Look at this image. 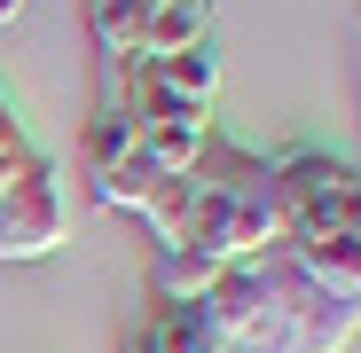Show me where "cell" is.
<instances>
[{"label":"cell","instance_id":"cell-1","mask_svg":"<svg viewBox=\"0 0 361 353\" xmlns=\"http://www.w3.org/2000/svg\"><path fill=\"white\" fill-rule=\"evenodd\" d=\"M267 173L290 235H361V165L330 149H283L267 157Z\"/></svg>","mask_w":361,"mask_h":353},{"label":"cell","instance_id":"cell-2","mask_svg":"<svg viewBox=\"0 0 361 353\" xmlns=\"http://www.w3.org/2000/svg\"><path fill=\"white\" fill-rule=\"evenodd\" d=\"M63 165H55L47 149L8 181V197H0V267L16 259H47L55 244H63Z\"/></svg>","mask_w":361,"mask_h":353},{"label":"cell","instance_id":"cell-3","mask_svg":"<svg viewBox=\"0 0 361 353\" xmlns=\"http://www.w3.org/2000/svg\"><path fill=\"white\" fill-rule=\"evenodd\" d=\"M267 267V283H275V299H283V314H290V345L298 353H345V337L361 330V306H345V299H330V290L298 267L283 244L259 259Z\"/></svg>","mask_w":361,"mask_h":353},{"label":"cell","instance_id":"cell-4","mask_svg":"<svg viewBox=\"0 0 361 353\" xmlns=\"http://www.w3.org/2000/svg\"><path fill=\"white\" fill-rule=\"evenodd\" d=\"M283 252L307 267L330 299L361 306V235H283Z\"/></svg>","mask_w":361,"mask_h":353},{"label":"cell","instance_id":"cell-5","mask_svg":"<svg viewBox=\"0 0 361 353\" xmlns=\"http://www.w3.org/2000/svg\"><path fill=\"white\" fill-rule=\"evenodd\" d=\"M197 39H212V0H149L134 55L149 63V55H180V47H197Z\"/></svg>","mask_w":361,"mask_h":353},{"label":"cell","instance_id":"cell-6","mask_svg":"<svg viewBox=\"0 0 361 353\" xmlns=\"http://www.w3.org/2000/svg\"><path fill=\"white\" fill-rule=\"evenodd\" d=\"M149 79H157L173 102L212 110V94H220V47L197 39V47H180V55H149Z\"/></svg>","mask_w":361,"mask_h":353},{"label":"cell","instance_id":"cell-7","mask_svg":"<svg viewBox=\"0 0 361 353\" xmlns=\"http://www.w3.org/2000/svg\"><path fill=\"white\" fill-rule=\"evenodd\" d=\"M142 8H149V0H87V32H94V47L110 55V63H134V47H142Z\"/></svg>","mask_w":361,"mask_h":353},{"label":"cell","instance_id":"cell-8","mask_svg":"<svg viewBox=\"0 0 361 353\" xmlns=\"http://www.w3.org/2000/svg\"><path fill=\"white\" fill-rule=\"evenodd\" d=\"M212 283H220V259H204V252H157L149 299H204Z\"/></svg>","mask_w":361,"mask_h":353},{"label":"cell","instance_id":"cell-9","mask_svg":"<svg viewBox=\"0 0 361 353\" xmlns=\"http://www.w3.org/2000/svg\"><path fill=\"white\" fill-rule=\"evenodd\" d=\"M126 149H134V126H126L118 110H94V126H87V142H79V165H87V181H94V173H110V165L126 157Z\"/></svg>","mask_w":361,"mask_h":353},{"label":"cell","instance_id":"cell-10","mask_svg":"<svg viewBox=\"0 0 361 353\" xmlns=\"http://www.w3.org/2000/svg\"><path fill=\"white\" fill-rule=\"evenodd\" d=\"M16 149H32V134L8 118V102H0V157H16Z\"/></svg>","mask_w":361,"mask_h":353},{"label":"cell","instance_id":"cell-11","mask_svg":"<svg viewBox=\"0 0 361 353\" xmlns=\"http://www.w3.org/2000/svg\"><path fill=\"white\" fill-rule=\"evenodd\" d=\"M32 157H39V149H16V157H0V197H8V181H16V173H24Z\"/></svg>","mask_w":361,"mask_h":353},{"label":"cell","instance_id":"cell-12","mask_svg":"<svg viewBox=\"0 0 361 353\" xmlns=\"http://www.w3.org/2000/svg\"><path fill=\"white\" fill-rule=\"evenodd\" d=\"M16 8H24V0H0V16H16Z\"/></svg>","mask_w":361,"mask_h":353},{"label":"cell","instance_id":"cell-13","mask_svg":"<svg viewBox=\"0 0 361 353\" xmlns=\"http://www.w3.org/2000/svg\"><path fill=\"white\" fill-rule=\"evenodd\" d=\"M228 353H244V345H228Z\"/></svg>","mask_w":361,"mask_h":353}]
</instances>
